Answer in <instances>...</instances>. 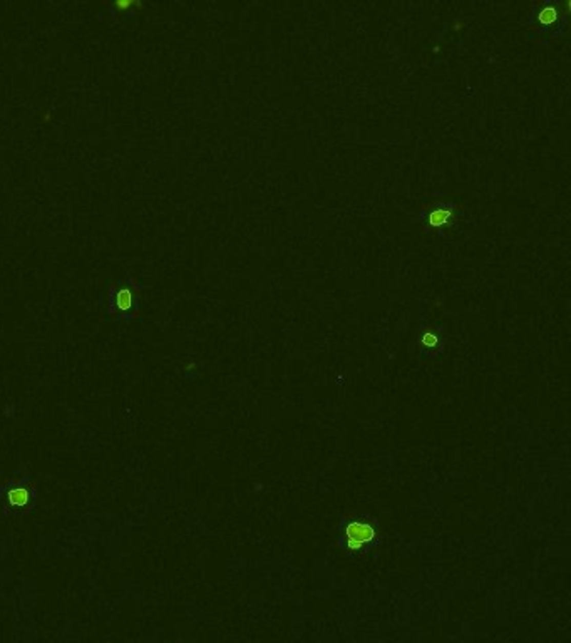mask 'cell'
<instances>
[{
  "instance_id": "1",
  "label": "cell",
  "mask_w": 571,
  "mask_h": 643,
  "mask_svg": "<svg viewBox=\"0 0 571 643\" xmlns=\"http://www.w3.org/2000/svg\"><path fill=\"white\" fill-rule=\"evenodd\" d=\"M373 538V530L365 523H352L347 528V544L352 550L360 548L364 543Z\"/></svg>"
},
{
  "instance_id": "2",
  "label": "cell",
  "mask_w": 571,
  "mask_h": 643,
  "mask_svg": "<svg viewBox=\"0 0 571 643\" xmlns=\"http://www.w3.org/2000/svg\"><path fill=\"white\" fill-rule=\"evenodd\" d=\"M114 294V305L116 308L121 311V314H126V311H131L132 307H134V291H132L131 286L123 282L116 288H112Z\"/></svg>"
},
{
  "instance_id": "3",
  "label": "cell",
  "mask_w": 571,
  "mask_h": 643,
  "mask_svg": "<svg viewBox=\"0 0 571 643\" xmlns=\"http://www.w3.org/2000/svg\"><path fill=\"white\" fill-rule=\"evenodd\" d=\"M30 491L27 486H14L7 491V499L14 508H24L30 501Z\"/></svg>"
},
{
  "instance_id": "4",
  "label": "cell",
  "mask_w": 571,
  "mask_h": 643,
  "mask_svg": "<svg viewBox=\"0 0 571 643\" xmlns=\"http://www.w3.org/2000/svg\"><path fill=\"white\" fill-rule=\"evenodd\" d=\"M449 216H450V211H434L432 215H430L429 221H430V225L439 226V225H444V223L449 220Z\"/></svg>"
},
{
  "instance_id": "5",
  "label": "cell",
  "mask_w": 571,
  "mask_h": 643,
  "mask_svg": "<svg viewBox=\"0 0 571 643\" xmlns=\"http://www.w3.org/2000/svg\"><path fill=\"white\" fill-rule=\"evenodd\" d=\"M556 10L553 9V7H546L543 12H541V15H539V18H541V22L543 24H553L555 21H556Z\"/></svg>"
},
{
  "instance_id": "6",
  "label": "cell",
  "mask_w": 571,
  "mask_h": 643,
  "mask_svg": "<svg viewBox=\"0 0 571 643\" xmlns=\"http://www.w3.org/2000/svg\"><path fill=\"white\" fill-rule=\"evenodd\" d=\"M422 342H424V345L432 347V345H436V343H437V337H436V335H432V334H426V335H424Z\"/></svg>"
}]
</instances>
